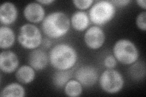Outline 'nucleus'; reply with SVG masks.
<instances>
[{"mask_svg":"<svg viewBox=\"0 0 146 97\" xmlns=\"http://www.w3.org/2000/svg\"><path fill=\"white\" fill-rule=\"evenodd\" d=\"M70 28V20L62 12L51 13L43 20L42 29L48 37L58 38L65 35Z\"/></svg>","mask_w":146,"mask_h":97,"instance_id":"2","label":"nucleus"},{"mask_svg":"<svg viewBox=\"0 0 146 97\" xmlns=\"http://www.w3.org/2000/svg\"><path fill=\"white\" fill-rule=\"evenodd\" d=\"M18 42L27 49H34L42 44V36L37 27L31 24L23 25L18 36Z\"/></svg>","mask_w":146,"mask_h":97,"instance_id":"5","label":"nucleus"},{"mask_svg":"<svg viewBox=\"0 0 146 97\" xmlns=\"http://www.w3.org/2000/svg\"><path fill=\"white\" fill-rule=\"evenodd\" d=\"M18 16L16 6L12 3L6 2L0 7V21L3 24L9 25L14 22Z\"/></svg>","mask_w":146,"mask_h":97,"instance_id":"12","label":"nucleus"},{"mask_svg":"<svg viewBox=\"0 0 146 97\" xmlns=\"http://www.w3.org/2000/svg\"><path fill=\"white\" fill-rule=\"evenodd\" d=\"M146 13L145 11L140 13L136 18V25L141 30H146Z\"/></svg>","mask_w":146,"mask_h":97,"instance_id":"20","label":"nucleus"},{"mask_svg":"<svg viewBox=\"0 0 146 97\" xmlns=\"http://www.w3.org/2000/svg\"><path fill=\"white\" fill-rule=\"evenodd\" d=\"M47 53L42 49H35L29 55L28 62L31 67L35 71H42L46 68L48 63Z\"/></svg>","mask_w":146,"mask_h":97,"instance_id":"11","label":"nucleus"},{"mask_svg":"<svg viewBox=\"0 0 146 97\" xmlns=\"http://www.w3.org/2000/svg\"><path fill=\"white\" fill-rule=\"evenodd\" d=\"M49 59L52 66L57 70H70L77 62V53L71 46L61 43L51 50Z\"/></svg>","mask_w":146,"mask_h":97,"instance_id":"1","label":"nucleus"},{"mask_svg":"<svg viewBox=\"0 0 146 97\" xmlns=\"http://www.w3.org/2000/svg\"><path fill=\"white\" fill-rule=\"evenodd\" d=\"M72 3H74V6L81 10H85L89 8L92 4L93 3V1L92 0H75L73 1Z\"/></svg>","mask_w":146,"mask_h":97,"instance_id":"21","label":"nucleus"},{"mask_svg":"<svg viewBox=\"0 0 146 97\" xmlns=\"http://www.w3.org/2000/svg\"><path fill=\"white\" fill-rule=\"evenodd\" d=\"M36 2L38 3L39 4H44V5H49V4L52 3L54 1L53 0H38Z\"/></svg>","mask_w":146,"mask_h":97,"instance_id":"25","label":"nucleus"},{"mask_svg":"<svg viewBox=\"0 0 146 97\" xmlns=\"http://www.w3.org/2000/svg\"><path fill=\"white\" fill-rule=\"evenodd\" d=\"M130 74L134 79L138 80L145 77V66L144 63L138 62L132 66L130 69Z\"/></svg>","mask_w":146,"mask_h":97,"instance_id":"19","label":"nucleus"},{"mask_svg":"<svg viewBox=\"0 0 146 97\" xmlns=\"http://www.w3.org/2000/svg\"><path fill=\"white\" fill-rule=\"evenodd\" d=\"M115 13V6L111 1H100L95 3L90 9L89 17L94 24L102 26L110 21Z\"/></svg>","mask_w":146,"mask_h":97,"instance_id":"3","label":"nucleus"},{"mask_svg":"<svg viewBox=\"0 0 146 97\" xmlns=\"http://www.w3.org/2000/svg\"><path fill=\"white\" fill-rule=\"evenodd\" d=\"M71 22L76 30L84 31L87 29L90 24V18L86 12L77 11L72 15Z\"/></svg>","mask_w":146,"mask_h":97,"instance_id":"13","label":"nucleus"},{"mask_svg":"<svg viewBox=\"0 0 146 97\" xmlns=\"http://www.w3.org/2000/svg\"><path fill=\"white\" fill-rule=\"evenodd\" d=\"M137 3L139 5V7H141V8H143L144 9H145L146 8V5H145V0H138L136 1Z\"/></svg>","mask_w":146,"mask_h":97,"instance_id":"26","label":"nucleus"},{"mask_svg":"<svg viewBox=\"0 0 146 97\" xmlns=\"http://www.w3.org/2000/svg\"><path fill=\"white\" fill-rule=\"evenodd\" d=\"M1 97L17 96L23 97L25 96V90L21 85L18 83H11L7 85L1 92Z\"/></svg>","mask_w":146,"mask_h":97,"instance_id":"16","label":"nucleus"},{"mask_svg":"<svg viewBox=\"0 0 146 97\" xmlns=\"http://www.w3.org/2000/svg\"><path fill=\"white\" fill-rule=\"evenodd\" d=\"M114 57L120 63L130 65L135 63L139 57V52L135 45L129 40L117 41L113 48Z\"/></svg>","mask_w":146,"mask_h":97,"instance_id":"4","label":"nucleus"},{"mask_svg":"<svg viewBox=\"0 0 146 97\" xmlns=\"http://www.w3.org/2000/svg\"><path fill=\"white\" fill-rule=\"evenodd\" d=\"M19 65V60L15 53L11 50L3 51L0 55V68L6 73L14 72Z\"/></svg>","mask_w":146,"mask_h":97,"instance_id":"9","label":"nucleus"},{"mask_svg":"<svg viewBox=\"0 0 146 97\" xmlns=\"http://www.w3.org/2000/svg\"><path fill=\"white\" fill-rule=\"evenodd\" d=\"M106 36L104 30L99 26L91 27L86 31L84 35V40L86 45L91 49L96 50L103 46Z\"/></svg>","mask_w":146,"mask_h":97,"instance_id":"7","label":"nucleus"},{"mask_svg":"<svg viewBox=\"0 0 146 97\" xmlns=\"http://www.w3.org/2000/svg\"><path fill=\"white\" fill-rule=\"evenodd\" d=\"M82 92V85L77 80H70L65 86V93L68 96H79Z\"/></svg>","mask_w":146,"mask_h":97,"instance_id":"18","label":"nucleus"},{"mask_svg":"<svg viewBox=\"0 0 146 97\" xmlns=\"http://www.w3.org/2000/svg\"><path fill=\"white\" fill-rule=\"evenodd\" d=\"M72 73L70 70L58 71L54 73L52 77V82L54 86L59 89L65 87L66 83L71 78Z\"/></svg>","mask_w":146,"mask_h":97,"instance_id":"17","label":"nucleus"},{"mask_svg":"<svg viewBox=\"0 0 146 97\" xmlns=\"http://www.w3.org/2000/svg\"><path fill=\"white\" fill-rule=\"evenodd\" d=\"M26 19L31 22H39L44 20L45 11L38 3H31L27 4L24 10Z\"/></svg>","mask_w":146,"mask_h":97,"instance_id":"10","label":"nucleus"},{"mask_svg":"<svg viewBox=\"0 0 146 97\" xmlns=\"http://www.w3.org/2000/svg\"><path fill=\"white\" fill-rule=\"evenodd\" d=\"M75 78L82 85L91 87L96 83L98 72L96 69L91 66H84L77 69L75 72Z\"/></svg>","mask_w":146,"mask_h":97,"instance_id":"8","label":"nucleus"},{"mask_svg":"<svg viewBox=\"0 0 146 97\" xmlns=\"http://www.w3.org/2000/svg\"><path fill=\"white\" fill-rule=\"evenodd\" d=\"M104 64L106 67L108 69H113L117 65L116 59L113 55H109L104 59Z\"/></svg>","mask_w":146,"mask_h":97,"instance_id":"22","label":"nucleus"},{"mask_svg":"<svg viewBox=\"0 0 146 97\" xmlns=\"http://www.w3.org/2000/svg\"><path fill=\"white\" fill-rule=\"evenodd\" d=\"M42 46L46 49L49 48L51 46V41L48 38H44L43 40H42Z\"/></svg>","mask_w":146,"mask_h":97,"instance_id":"24","label":"nucleus"},{"mask_svg":"<svg viewBox=\"0 0 146 97\" xmlns=\"http://www.w3.org/2000/svg\"><path fill=\"white\" fill-rule=\"evenodd\" d=\"M15 77L18 82L23 84H27L35 79V72L30 66H22L17 70Z\"/></svg>","mask_w":146,"mask_h":97,"instance_id":"14","label":"nucleus"},{"mask_svg":"<svg viewBox=\"0 0 146 97\" xmlns=\"http://www.w3.org/2000/svg\"><path fill=\"white\" fill-rule=\"evenodd\" d=\"M15 36L14 32L8 27L1 26L0 28V48L7 49L14 44Z\"/></svg>","mask_w":146,"mask_h":97,"instance_id":"15","label":"nucleus"},{"mask_svg":"<svg viewBox=\"0 0 146 97\" xmlns=\"http://www.w3.org/2000/svg\"><path fill=\"white\" fill-rule=\"evenodd\" d=\"M111 3L114 4V6L118 7L125 6L128 4L130 3L129 0H115V1H111Z\"/></svg>","mask_w":146,"mask_h":97,"instance_id":"23","label":"nucleus"},{"mask_svg":"<svg viewBox=\"0 0 146 97\" xmlns=\"http://www.w3.org/2000/svg\"><path fill=\"white\" fill-rule=\"evenodd\" d=\"M101 88L108 94H114L119 92L124 86V81L122 75L113 69L105 71L99 79Z\"/></svg>","mask_w":146,"mask_h":97,"instance_id":"6","label":"nucleus"}]
</instances>
